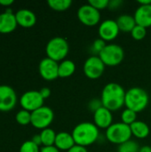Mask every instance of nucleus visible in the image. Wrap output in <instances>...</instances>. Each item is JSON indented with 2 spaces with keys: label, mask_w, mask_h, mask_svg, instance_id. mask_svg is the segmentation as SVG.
I'll return each instance as SVG.
<instances>
[{
  "label": "nucleus",
  "mask_w": 151,
  "mask_h": 152,
  "mask_svg": "<svg viewBox=\"0 0 151 152\" xmlns=\"http://www.w3.org/2000/svg\"><path fill=\"white\" fill-rule=\"evenodd\" d=\"M40 152H60V151L55 146H50V147H43L40 149Z\"/></svg>",
  "instance_id": "35"
},
{
  "label": "nucleus",
  "mask_w": 151,
  "mask_h": 152,
  "mask_svg": "<svg viewBox=\"0 0 151 152\" xmlns=\"http://www.w3.org/2000/svg\"><path fill=\"white\" fill-rule=\"evenodd\" d=\"M17 25L15 14L11 11L0 13V33H10L16 28Z\"/></svg>",
  "instance_id": "16"
},
{
  "label": "nucleus",
  "mask_w": 151,
  "mask_h": 152,
  "mask_svg": "<svg viewBox=\"0 0 151 152\" xmlns=\"http://www.w3.org/2000/svg\"><path fill=\"white\" fill-rule=\"evenodd\" d=\"M93 124L99 129H108L113 124L112 111L102 106L93 113Z\"/></svg>",
  "instance_id": "14"
},
{
  "label": "nucleus",
  "mask_w": 151,
  "mask_h": 152,
  "mask_svg": "<svg viewBox=\"0 0 151 152\" xmlns=\"http://www.w3.org/2000/svg\"><path fill=\"white\" fill-rule=\"evenodd\" d=\"M31 141H32L35 144H36L37 146H40V145L42 144V140H41L40 134H35V135L32 137Z\"/></svg>",
  "instance_id": "36"
},
{
  "label": "nucleus",
  "mask_w": 151,
  "mask_h": 152,
  "mask_svg": "<svg viewBox=\"0 0 151 152\" xmlns=\"http://www.w3.org/2000/svg\"><path fill=\"white\" fill-rule=\"evenodd\" d=\"M102 107V102L101 101V98H94L92 99L89 103H88V109L90 111H92L93 113H94L96 110H98L100 108Z\"/></svg>",
  "instance_id": "31"
},
{
  "label": "nucleus",
  "mask_w": 151,
  "mask_h": 152,
  "mask_svg": "<svg viewBox=\"0 0 151 152\" xmlns=\"http://www.w3.org/2000/svg\"><path fill=\"white\" fill-rule=\"evenodd\" d=\"M54 118V113L53 110L47 106H43L36 110L31 112V125L37 128L44 130L48 128L53 123Z\"/></svg>",
  "instance_id": "7"
},
{
  "label": "nucleus",
  "mask_w": 151,
  "mask_h": 152,
  "mask_svg": "<svg viewBox=\"0 0 151 152\" xmlns=\"http://www.w3.org/2000/svg\"><path fill=\"white\" fill-rule=\"evenodd\" d=\"M77 18L82 24L93 27L100 23L101 12L87 3L81 5L77 10Z\"/></svg>",
  "instance_id": "9"
},
{
  "label": "nucleus",
  "mask_w": 151,
  "mask_h": 152,
  "mask_svg": "<svg viewBox=\"0 0 151 152\" xmlns=\"http://www.w3.org/2000/svg\"><path fill=\"white\" fill-rule=\"evenodd\" d=\"M56 133L51 128H45L41 131L40 136L42 140V144L44 147H50L54 146L55 139H56Z\"/></svg>",
  "instance_id": "22"
},
{
  "label": "nucleus",
  "mask_w": 151,
  "mask_h": 152,
  "mask_svg": "<svg viewBox=\"0 0 151 152\" xmlns=\"http://www.w3.org/2000/svg\"><path fill=\"white\" fill-rule=\"evenodd\" d=\"M44 100L41 96L39 91L32 90L28 91L21 95L20 99V103L23 110L33 112L44 106Z\"/></svg>",
  "instance_id": "10"
},
{
  "label": "nucleus",
  "mask_w": 151,
  "mask_h": 152,
  "mask_svg": "<svg viewBox=\"0 0 151 152\" xmlns=\"http://www.w3.org/2000/svg\"><path fill=\"white\" fill-rule=\"evenodd\" d=\"M103 61L105 66L115 67L119 65L124 58V49L117 44H107L105 48L98 55Z\"/></svg>",
  "instance_id": "6"
},
{
  "label": "nucleus",
  "mask_w": 151,
  "mask_h": 152,
  "mask_svg": "<svg viewBox=\"0 0 151 152\" xmlns=\"http://www.w3.org/2000/svg\"><path fill=\"white\" fill-rule=\"evenodd\" d=\"M140 148L135 141L130 140L118 146V152H139Z\"/></svg>",
  "instance_id": "26"
},
{
  "label": "nucleus",
  "mask_w": 151,
  "mask_h": 152,
  "mask_svg": "<svg viewBox=\"0 0 151 152\" xmlns=\"http://www.w3.org/2000/svg\"><path fill=\"white\" fill-rule=\"evenodd\" d=\"M76 145L75 141L71 134L67 132H60L56 134V139L54 146L61 151H69L72 147Z\"/></svg>",
  "instance_id": "18"
},
{
  "label": "nucleus",
  "mask_w": 151,
  "mask_h": 152,
  "mask_svg": "<svg viewBox=\"0 0 151 152\" xmlns=\"http://www.w3.org/2000/svg\"><path fill=\"white\" fill-rule=\"evenodd\" d=\"M13 4V0H0V4L4 6H9Z\"/></svg>",
  "instance_id": "37"
},
{
  "label": "nucleus",
  "mask_w": 151,
  "mask_h": 152,
  "mask_svg": "<svg viewBox=\"0 0 151 152\" xmlns=\"http://www.w3.org/2000/svg\"><path fill=\"white\" fill-rule=\"evenodd\" d=\"M150 116H151V110H150Z\"/></svg>",
  "instance_id": "40"
},
{
  "label": "nucleus",
  "mask_w": 151,
  "mask_h": 152,
  "mask_svg": "<svg viewBox=\"0 0 151 152\" xmlns=\"http://www.w3.org/2000/svg\"><path fill=\"white\" fill-rule=\"evenodd\" d=\"M150 102L148 93L141 87H132L125 92V106L136 113L144 110Z\"/></svg>",
  "instance_id": "3"
},
{
  "label": "nucleus",
  "mask_w": 151,
  "mask_h": 152,
  "mask_svg": "<svg viewBox=\"0 0 151 152\" xmlns=\"http://www.w3.org/2000/svg\"><path fill=\"white\" fill-rule=\"evenodd\" d=\"M40 76L47 81H53L59 77V63L48 57L44 58L39 63Z\"/></svg>",
  "instance_id": "12"
},
{
  "label": "nucleus",
  "mask_w": 151,
  "mask_h": 152,
  "mask_svg": "<svg viewBox=\"0 0 151 152\" xmlns=\"http://www.w3.org/2000/svg\"><path fill=\"white\" fill-rule=\"evenodd\" d=\"M131 35L134 40H142L147 35V28L142 26L136 25L131 31Z\"/></svg>",
  "instance_id": "27"
},
{
  "label": "nucleus",
  "mask_w": 151,
  "mask_h": 152,
  "mask_svg": "<svg viewBox=\"0 0 151 152\" xmlns=\"http://www.w3.org/2000/svg\"><path fill=\"white\" fill-rule=\"evenodd\" d=\"M47 4L51 9L58 12H62L68 10L71 6L72 1L71 0H48Z\"/></svg>",
  "instance_id": "23"
},
{
  "label": "nucleus",
  "mask_w": 151,
  "mask_h": 152,
  "mask_svg": "<svg viewBox=\"0 0 151 152\" xmlns=\"http://www.w3.org/2000/svg\"><path fill=\"white\" fill-rule=\"evenodd\" d=\"M140 5H147V4H151V0H140L138 1Z\"/></svg>",
  "instance_id": "39"
},
{
  "label": "nucleus",
  "mask_w": 151,
  "mask_h": 152,
  "mask_svg": "<svg viewBox=\"0 0 151 152\" xmlns=\"http://www.w3.org/2000/svg\"><path fill=\"white\" fill-rule=\"evenodd\" d=\"M125 92L123 86L117 83L107 84L101 94V101L102 106L110 111H117L125 105Z\"/></svg>",
  "instance_id": "1"
},
{
  "label": "nucleus",
  "mask_w": 151,
  "mask_h": 152,
  "mask_svg": "<svg viewBox=\"0 0 151 152\" xmlns=\"http://www.w3.org/2000/svg\"><path fill=\"white\" fill-rule=\"evenodd\" d=\"M19 152H40V149L39 146L35 144L30 140V141H26L21 144Z\"/></svg>",
  "instance_id": "28"
},
{
  "label": "nucleus",
  "mask_w": 151,
  "mask_h": 152,
  "mask_svg": "<svg viewBox=\"0 0 151 152\" xmlns=\"http://www.w3.org/2000/svg\"><path fill=\"white\" fill-rule=\"evenodd\" d=\"M133 134L130 126H127L122 122L113 123L108 129H106V138L112 143L121 145L131 140Z\"/></svg>",
  "instance_id": "4"
},
{
  "label": "nucleus",
  "mask_w": 151,
  "mask_h": 152,
  "mask_svg": "<svg viewBox=\"0 0 151 152\" xmlns=\"http://www.w3.org/2000/svg\"><path fill=\"white\" fill-rule=\"evenodd\" d=\"M105 67V64L98 55H92L85 60L83 71L86 77L90 79H98L104 73Z\"/></svg>",
  "instance_id": "8"
},
{
  "label": "nucleus",
  "mask_w": 151,
  "mask_h": 152,
  "mask_svg": "<svg viewBox=\"0 0 151 152\" xmlns=\"http://www.w3.org/2000/svg\"><path fill=\"white\" fill-rule=\"evenodd\" d=\"M109 152H114V151H109Z\"/></svg>",
  "instance_id": "41"
},
{
  "label": "nucleus",
  "mask_w": 151,
  "mask_h": 152,
  "mask_svg": "<svg viewBox=\"0 0 151 152\" xmlns=\"http://www.w3.org/2000/svg\"><path fill=\"white\" fill-rule=\"evenodd\" d=\"M39 93H40V94H41V96L43 97L44 100L46 99V98H48V97H50V95H51V90L48 87H43V88H41V90L39 91Z\"/></svg>",
  "instance_id": "33"
},
{
  "label": "nucleus",
  "mask_w": 151,
  "mask_h": 152,
  "mask_svg": "<svg viewBox=\"0 0 151 152\" xmlns=\"http://www.w3.org/2000/svg\"><path fill=\"white\" fill-rule=\"evenodd\" d=\"M17 102V96L14 90L7 86H0V110L9 111L12 110Z\"/></svg>",
  "instance_id": "13"
},
{
  "label": "nucleus",
  "mask_w": 151,
  "mask_h": 152,
  "mask_svg": "<svg viewBox=\"0 0 151 152\" xmlns=\"http://www.w3.org/2000/svg\"><path fill=\"white\" fill-rule=\"evenodd\" d=\"M15 18L18 25L24 28H30L36 22V14L28 9H20L15 13Z\"/></svg>",
  "instance_id": "17"
},
{
  "label": "nucleus",
  "mask_w": 151,
  "mask_h": 152,
  "mask_svg": "<svg viewBox=\"0 0 151 152\" xmlns=\"http://www.w3.org/2000/svg\"><path fill=\"white\" fill-rule=\"evenodd\" d=\"M67 152H88V151L85 147L78 146V145H75L74 147H72L69 151H68Z\"/></svg>",
  "instance_id": "34"
},
{
  "label": "nucleus",
  "mask_w": 151,
  "mask_h": 152,
  "mask_svg": "<svg viewBox=\"0 0 151 152\" xmlns=\"http://www.w3.org/2000/svg\"><path fill=\"white\" fill-rule=\"evenodd\" d=\"M137 120V113L130 109H125L122 111L121 114V122L127 125L131 126Z\"/></svg>",
  "instance_id": "24"
},
{
  "label": "nucleus",
  "mask_w": 151,
  "mask_h": 152,
  "mask_svg": "<svg viewBox=\"0 0 151 152\" xmlns=\"http://www.w3.org/2000/svg\"><path fill=\"white\" fill-rule=\"evenodd\" d=\"M123 3L124 2L122 0H110L108 8L110 10H117L123 4Z\"/></svg>",
  "instance_id": "32"
},
{
  "label": "nucleus",
  "mask_w": 151,
  "mask_h": 152,
  "mask_svg": "<svg viewBox=\"0 0 151 152\" xmlns=\"http://www.w3.org/2000/svg\"><path fill=\"white\" fill-rule=\"evenodd\" d=\"M119 32L120 29L117 24V21L111 19H108L101 21L98 28V34L100 36V38H101L105 42H110L116 39Z\"/></svg>",
  "instance_id": "11"
},
{
  "label": "nucleus",
  "mask_w": 151,
  "mask_h": 152,
  "mask_svg": "<svg viewBox=\"0 0 151 152\" xmlns=\"http://www.w3.org/2000/svg\"><path fill=\"white\" fill-rule=\"evenodd\" d=\"M109 3V0H90V1H88V4L90 5H92L93 7H94L95 9H97L98 11L108 8Z\"/></svg>",
  "instance_id": "30"
},
{
  "label": "nucleus",
  "mask_w": 151,
  "mask_h": 152,
  "mask_svg": "<svg viewBox=\"0 0 151 152\" xmlns=\"http://www.w3.org/2000/svg\"><path fill=\"white\" fill-rule=\"evenodd\" d=\"M15 119L17 123L21 126L28 125L31 123V112L25 110H21L16 114Z\"/></svg>",
  "instance_id": "25"
},
{
  "label": "nucleus",
  "mask_w": 151,
  "mask_h": 152,
  "mask_svg": "<svg viewBox=\"0 0 151 152\" xmlns=\"http://www.w3.org/2000/svg\"><path fill=\"white\" fill-rule=\"evenodd\" d=\"M139 152H151V147L150 146H142L140 148Z\"/></svg>",
  "instance_id": "38"
},
{
  "label": "nucleus",
  "mask_w": 151,
  "mask_h": 152,
  "mask_svg": "<svg viewBox=\"0 0 151 152\" xmlns=\"http://www.w3.org/2000/svg\"><path fill=\"white\" fill-rule=\"evenodd\" d=\"M132 134L137 139H145L150 135V128L145 122L142 120H136L130 126Z\"/></svg>",
  "instance_id": "19"
},
{
  "label": "nucleus",
  "mask_w": 151,
  "mask_h": 152,
  "mask_svg": "<svg viewBox=\"0 0 151 152\" xmlns=\"http://www.w3.org/2000/svg\"><path fill=\"white\" fill-rule=\"evenodd\" d=\"M71 134L76 145L86 148L97 142L100 129L92 122H81L74 127Z\"/></svg>",
  "instance_id": "2"
},
{
  "label": "nucleus",
  "mask_w": 151,
  "mask_h": 152,
  "mask_svg": "<svg viewBox=\"0 0 151 152\" xmlns=\"http://www.w3.org/2000/svg\"><path fill=\"white\" fill-rule=\"evenodd\" d=\"M136 24L144 28L151 27V4L140 5L133 15Z\"/></svg>",
  "instance_id": "15"
},
{
  "label": "nucleus",
  "mask_w": 151,
  "mask_h": 152,
  "mask_svg": "<svg viewBox=\"0 0 151 152\" xmlns=\"http://www.w3.org/2000/svg\"><path fill=\"white\" fill-rule=\"evenodd\" d=\"M106 45H107V43L104 40H102L101 38H98L93 41V45H92V50L94 52L95 55H99V53L105 48Z\"/></svg>",
  "instance_id": "29"
},
{
  "label": "nucleus",
  "mask_w": 151,
  "mask_h": 152,
  "mask_svg": "<svg viewBox=\"0 0 151 152\" xmlns=\"http://www.w3.org/2000/svg\"><path fill=\"white\" fill-rule=\"evenodd\" d=\"M69 45L68 41L61 37H55L49 40L45 47V53L48 58L55 61H62L68 55Z\"/></svg>",
  "instance_id": "5"
},
{
  "label": "nucleus",
  "mask_w": 151,
  "mask_h": 152,
  "mask_svg": "<svg viewBox=\"0 0 151 152\" xmlns=\"http://www.w3.org/2000/svg\"><path fill=\"white\" fill-rule=\"evenodd\" d=\"M75 71L76 64L71 60H64L59 63V77H69L75 73Z\"/></svg>",
  "instance_id": "21"
},
{
  "label": "nucleus",
  "mask_w": 151,
  "mask_h": 152,
  "mask_svg": "<svg viewBox=\"0 0 151 152\" xmlns=\"http://www.w3.org/2000/svg\"><path fill=\"white\" fill-rule=\"evenodd\" d=\"M117 24L120 29V31L123 32H130L133 29V28L137 25L135 19L133 16L129 15V14H122L120 15L117 20Z\"/></svg>",
  "instance_id": "20"
}]
</instances>
